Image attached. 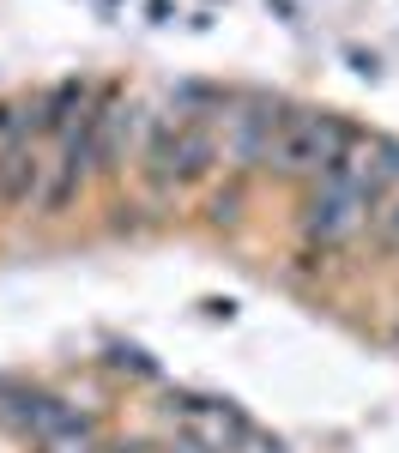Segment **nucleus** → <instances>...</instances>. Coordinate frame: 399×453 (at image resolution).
<instances>
[{
  "mask_svg": "<svg viewBox=\"0 0 399 453\" xmlns=\"http://www.w3.org/2000/svg\"><path fill=\"white\" fill-rule=\"evenodd\" d=\"M42 181V164H36V145H31V127H12L0 140V206H25Z\"/></svg>",
  "mask_w": 399,
  "mask_h": 453,
  "instance_id": "5",
  "label": "nucleus"
},
{
  "mask_svg": "<svg viewBox=\"0 0 399 453\" xmlns=\"http://www.w3.org/2000/svg\"><path fill=\"white\" fill-rule=\"evenodd\" d=\"M345 157H357V134L326 109H285V127L272 145V170L290 181H321Z\"/></svg>",
  "mask_w": 399,
  "mask_h": 453,
  "instance_id": "1",
  "label": "nucleus"
},
{
  "mask_svg": "<svg viewBox=\"0 0 399 453\" xmlns=\"http://www.w3.org/2000/svg\"><path fill=\"white\" fill-rule=\"evenodd\" d=\"M224 145L236 157V170H254V164H272V145H279V127H285V109L266 104V97H242L236 115H224Z\"/></svg>",
  "mask_w": 399,
  "mask_h": 453,
  "instance_id": "3",
  "label": "nucleus"
},
{
  "mask_svg": "<svg viewBox=\"0 0 399 453\" xmlns=\"http://www.w3.org/2000/svg\"><path fill=\"white\" fill-rule=\"evenodd\" d=\"M381 242H387V248H399V194L387 200V206H381Z\"/></svg>",
  "mask_w": 399,
  "mask_h": 453,
  "instance_id": "6",
  "label": "nucleus"
},
{
  "mask_svg": "<svg viewBox=\"0 0 399 453\" xmlns=\"http://www.w3.org/2000/svg\"><path fill=\"white\" fill-rule=\"evenodd\" d=\"M176 453H200V448H176Z\"/></svg>",
  "mask_w": 399,
  "mask_h": 453,
  "instance_id": "7",
  "label": "nucleus"
},
{
  "mask_svg": "<svg viewBox=\"0 0 399 453\" xmlns=\"http://www.w3.org/2000/svg\"><path fill=\"white\" fill-rule=\"evenodd\" d=\"M91 164H97V151H91V115H79V127L61 134V157H55V170H49V188H42V211H49V218H61V211L79 200Z\"/></svg>",
  "mask_w": 399,
  "mask_h": 453,
  "instance_id": "4",
  "label": "nucleus"
},
{
  "mask_svg": "<svg viewBox=\"0 0 399 453\" xmlns=\"http://www.w3.org/2000/svg\"><path fill=\"white\" fill-rule=\"evenodd\" d=\"M369 188H363V170L357 157H345L339 170H326L315 181V194H309V211H303V230H309V242L321 248H339L351 242L363 224H369Z\"/></svg>",
  "mask_w": 399,
  "mask_h": 453,
  "instance_id": "2",
  "label": "nucleus"
}]
</instances>
